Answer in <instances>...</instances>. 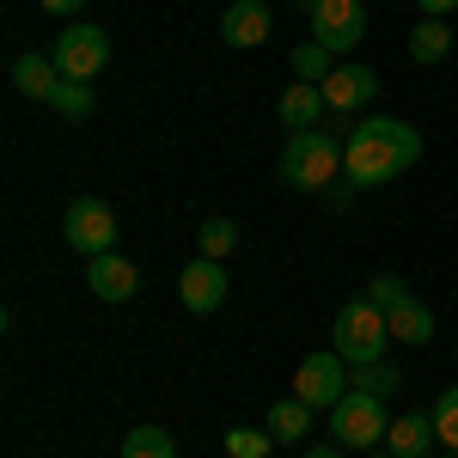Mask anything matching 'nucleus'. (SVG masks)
I'll use <instances>...</instances> for the list:
<instances>
[{"label":"nucleus","mask_w":458,"mask_h":458,"mask_svg":"<svg viewBox=\"0 0 458 458\" xmlns=\"http://www.w3.org/2000/svg\"><path fill=\"white\" fill-rule=\"evenodd\" d=\"M123 458H177V446H172L165 428H135V434L123 440Z\"/></svg>","instance_id":"obj_20"},{"label":"nucleus","mask_w":458,"mask_h":458,"mask_svg":"<svg viewBox=\"0 0 458 458\" xmlns=\"http://www.w3.org/2000/svg\"><path fill=\"white\" fill-rule=\"evenodd\" d=\"M13 86L25 92V98H55V86H62V68H55V55H19L13 62Z\"/></svg>","instance_id":"obj_13"},{"label":"nucleus","mask_w":458,"mask_h":458,"mask_svg":"<svg viewBox=\"0 0 458 458\" xmlns=\"http://www.w3.org/2000/svg\"><path fill=\"white\" fill-rule=\"evenodd\" d=\"M86 287L98 293V300H135V287H141V269L129 263V257H116V250H105V257H86Z\"/></svg>","instance_id":"obj_10"},{"label":"nucleus","mask_w":458,"mask_h":458,"mask_svg":"<svg viewBox=\"0 0 458 458\" xmlns=\"http://www.w3.org/2000/svg\"><path fill=\"white\" fill-rule=\"evenodd\" d=\"M386 343H391V318L367 300V293H354L349 306L336 312V330H330V349L343 354L349 367H367V360H386Z\"/></svg>","instance_id":"obj_2"},{"label":"nucleus","mask_w":458,"mask_h":458,"mask_svg":"<svg viewBox=\"0 0 458 458\" xmlns=\"http://www.w3.org/2000/svg\"><path fill=\"white\" fill-rule=\"evenodd\" d=\"M282 177L293 190H330L343 177V147L330 135H318V129H306V135H293L282 147Z\"/></svg>","instance_id":"obj_3"},{"label":"nucleus","mask_w":458,"mask_h":458,"mask_svg":"<svg viewBox=\"0 0 458 458\" xmlns=\"http://www.w3.org/2000/svg\"><path fill=\"white\" fill-rule=\"evenodd\" d=\"M306 6H318V0H306Z\"/></svg>","instance_id":"obj_32"},{"label":"nucleus","mask_w":458,"mask_h":458,"mask_svg":"<svg viewBox=\"0 0 458 458\" xmlns=\"http://www.w3.org/2000/svg\"><path fill=\"white\" fill-rule=\"evenodd\" d=\"M360 293H367L379 312H391V306H403V300H410V282H403V276H373Z\"/></svg>","instance_id":"obj_26"},{"label":"nucleus","mask_w":458,"mask_h":458,"mask_svg":"<svg viewBox=\"0 0 458 458\" xmlns=\"http://www.w3.org/2000/svg\"><path fill=\"white\" fill-rule=\"evenodd\" d=\"M349 386L354 391H373V397H391V391L403 386V373H397L391 360H367V367H354V373H349Z\"/></svg>","instance_id":"obj_19"},{"label":"nucleus","mask_w":458,"mask_h":458,"mask_svg":"<svg viewBox=\"0 0 458 458\" xmlns=\"http://www.w3.org/2000/svg\"><path fill=\"white\" fill-rule=\"evenodd\" d=\"M55 68H62V80H98L105 73V62H110V37L98 31V25H68V31L55 37Z\"/></svg>","instance_id":"obj_6"},{"label":"nucleus","mask_w":458,"mask_h":458,"mask_svg":"<svg viewBox=\"0 0 458 458\" xmlns=\"http://www.w3.org/2000/svg\"><path fill=\"white\" fill-rule=\"evenodd\" d=\"M367 37V0H318L312 6V43H324L330 55H343Z\"/></svg>","instance_id":"obj_8"},{"label":"nucleus","mask_w":458,"mask_h":458,"mask_svg":"<svg viewBox=\"0 0 458 458\" xmlns=\"http://www.w3.org/2000/svg\"><path fill=\"white\" fill-rule=\"evenodd\" d=\"M386 318H391V336H397V343H428V336H434V312H428L416 293H410L403 306H391Z\"/></svg>","instance_id":"obj_17"},{"label":"nucleus","mask_w":458,"mask_h":458,"mask_svg":"<svg viewBox=\"0 0 458 458\" xmlns=\"http://www.w3.org/2000/svg\"><path fill=\"white\" fill-rule=\"evenodd\" d=\"M324 92H318L312 80H300V86H287L282 92V123L293 129V135H306V129H318V116H324Z\"/></svg>","instance_id":"obj_14"},{"label":"nucleus","mask_w":458,"mask_h":458,"mask_svg":"<svg viewBox=\"0 0 458 458\" xmlns=\"http://www.w3.org/2000/svg\"><path fill=\"white\" fill-rule=\"evenodd\" d=\"M62 239H68L80 257H105V250L116 245V214H110L98 196H80V202H68V214H62Z\"/></svg>","instance_id":"obj_7"},{"label":"nucleus","mask_w":458,"mask_h":458,"mask_svg":"<svg viewBox=\"0 0 458 458\" xmlns=\"http://www.w3.org/2000/svg\"><path fill=\"white\" fill-rule=\"evenodd\" d=\"M428 440H434V422H428V416H397V422H391V434H386V453H397V458H422V453H428Z\"/></svg>","instance_id":"obj_16"},{"label":"nucleus","mask_w":458,"mask_h":458,"mask_svg":"<svg viewBox=\"0 0 458 458\" xmlns=\"http://www.w3.org/2000/svg\"><path fill=\"white\" fill-rule=\"evenodd\" d=\"M422 159V135L403 123V116H373V123H354V135L343 141V177L354 190H373L391 183L397 172H410Z\"/></svg>","instance_id":"obj_1"},{"label":"nucleus","mask_w":458,"mask_h":458,"mask_svg":"<svg viewBox=\"0 0 458 458\" xmlns=\"http://www.w3.org/2000/svg\"><path fill=\"white\" fill-rule=\"evenodd\" d=\"M37 6H43V13H62V19H68V13H80L86 0H37Z\"/></svg>","instance_id":"obj_28"},{"label":"nucleus","mask_w":458,"mask_h":458,"mask_svg":"<svg viewBox=\"0 0 458 458\" xmlns=\"http://www.w3.org/2000/svg\"><path fill=\"white\" fill-rule=\"evenodd\" d=\"M269 446H276L269 428H226V453L233 458H269Z\"/></svg>","instance_id":"obj_22"},{"label":"nucleus","mask_w":458,"mask_h":458,"mask_svg":"<svg viewBox=\"0 0 458 458\" xmlns=\"http://www.w3.org/2000/svg\"><path fill=\"white\" fill-rule=\"evenodd\" d=\"M293 397H300V403H312V410H336V403L349 397V360H343L336 349L306 354V360H300V373H293Z\"/></svg>","instance_id":"obj_5"},{"label":"nucleus","mask_w":458,"mask_h":458,"mask_svg":"<svg viewBox=\"0 0 458 458\" xmlns=\"http://www.w3.org/2000/svg\"><path fill=\"white\" fill-rule=\"evenodd\" d=\"M330 434H336V446H379L391 434V416H386V397H373V391H354L330 410Z\"/></svg>","instance_id":"obj_4"},{"label":"nucleus","mask_w":458,"mask_h":458,"mask_svg":"<svg viewBox=\"0 0 458 458\" xmlns=\"http://www.w3.org/2000/svg\"><path fill=\"white\" fill-rule=\"evenodd\" d=\"M177 300H183V312H214V306L226 300V269H220L214 257L183 263V276H177Z\"/></svg>","instance_id":"obj_9"},{"label":"nucleus","mask_w":458,"mask_h":458,"mask_svg":"<svg viewBox=\"0 0 458 458\" xmlns=\"http://www.w3.org/2000/svg\"><path fill=\"white\" fill-rule=\"evenodd\" d=\"M269 25H276V19H269V6H263V0H233V6H226V19H220V31H226L233 49H257V43L269 37Z\"/></svg>","instance_id":"obj_12"},{"label":"nucleus","mask_w":458,"mask_h":458,"mask_svg":"<svg viewBox=\"0 0 458 458\" xmlns=\"http://www.w3.org/2000/svg\"><path fill=\"white\" fill-rule=\"evenodd\" d=\"M293 73L312 80V86H324V80H330V49H324V43H300V49H293Z\"/></svg>","instance_id":"obj_23"},{"label":"nucleus","mask_w":458,"mask_h":458,"mask_svg":"<svg viewBox=\"0 0 458 458\" xmlns=\"http://www.w3.org/2000/svg\"><path fill=\"white\" fill-rule=\"evenodd\" d=\"M373 458H397V453H373Z\"/></svg>","instance_id":"obj_31"},{"label":"nucleus","mask_w":458,"mask_h":458,"mask_svg":"<svg viewBox=\"0 0 458 458\" xmlns=\"http://www.w3.org/2000/svg\"><path fill=\"white\" fill-rule=\"evenodd\" d=\"M196 245H202V257H214V263H226V257H233V245H239V226H233V220H202Z\"/></svg>","instance_id":"obj_21"},{"label":"nucleus","mask_w":458,"mask_h":458,"mask_svg":"<svg viewBox=\"0 0 458 458\" xmlns=\"http://www.w3.org/2000/svg\"><path fill=\"white\" fill-rule=\"evenodd\" d=\"M446 55H453V31H446V19H422V25L410 31V62L434 68V62H446Z\"/></svg>","instance_id":"obj_15"},{"label":"nucleus","mask_w":458,"mask_h":458,"mask_svg":"<svg viewBox=\"0 0 458 458\" xmlns=\"http://www.w3.org/2000/svg\"><path fill=\"white\" fill-rule=\"evenodd\" d=\"M422 458H458V453H453V446H440V453H422Z\"/></svg>","instance_id":"obj_30"},{"label":"nucleus","mask_w":458,"mask_h":458,"mask_svg":"<svg viewBox=\"0 0 458 458\" xmlns=\"http://www.w3.org/2000/svg\"><path fill=\"white\" fill-rule=\"evenodd\" d=\"M49 110H62V116H92V86H86V80H62L55 98H49Z\"/></svg>","instance_id":"obj_24"},{"label":"nucleus","mask_w":458,"mask_h":458,"mask_svg":"<svg viewBox=\"0 0 458 458\" xmlns=\"http://www.w3.org/2000/svg\"><path fill=\"white\" fill-rule=\"evenodd\" d=\"M306 458H343V453H336V446H312Z\"/></svg>","instance_id":"obj_29"},{"label":"nucleus","mask_w":458,"mask_h":458,"mask_svg":"<svg viewBox=\"0 0 458 458\" xmlns=\"http://www.w3.org/2000/svg\"><path fill=\"white\" fill-rule=\"evenodd\" d=\"M416 6H422V19H446L458 0H416Z\"/></svg>","instance_id":"obj_27"},{"label":"nucleus","mask_w":458,"mask_h":458,"mask_svg":"<svg viewBox=\"0 0 458 458\" xmlns=\"http://www.w3.org/2000/svg\"><path fill=\"white\" fill-rule=\"evenodd\" d=\"M269 434H276V440H300V434H306V428H312V403H300V397H287V403H276V410H269Z\"/></svg>","instance_id":"obj_18"},{"label":"nucleus","mask_w":458,"mask_h":458,"mask_svg":"<svg viewBox=\"0 0 458 458\" xmlns=\"http://www.w3.org/2000/svg\"><path fill=\"white\" fill-rule=\"evenodd\" d=\"M318 92H324V105H330V110L349 116V110H360L373 92H379V73L360 68V62H343V68H330V80H324Z\"/></svg>","instance_id":"obj_11"},{"label":"nucleus","mask_w":458,"mask_h":458,"mask_svg":"<svg viewBox=\"0 0 458 458\" xmlns=\"http://www.w3.org/2000/svg\"><path fill=\"white\" fill-rule=\"evenodd\" d=\"M434 440L458 453V386L440 391V403H434Z\"/></svg>","instance_id":"obj_25"}]
</instances>
